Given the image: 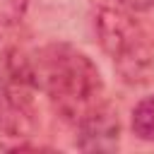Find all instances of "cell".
I'll list each match as a JSON object with an SVG mask.
<instances>
[{
	"instance_id": "6da1fadb",
	"label": "cell",
	"mask_w": 154,
	"mask_h": 154,
	"mask_svg": "<svg viewBox=\"0 0 154 154\" xmlns=\"http://www.w3.org/2000/svg\"><path fill=\"white\" fill-rule=\"evenodd\" d=\"M38 89L48 96L53 111L79 123L89 111L103 103V79L96 63L70 43H51L31 58Z\"/></svg>"
},
{
	"instance_id": "7a4b0ae2",
	"label": "cell",
	"mask_w": 154,
	"mask_h": 154,
	"mask_svg": "<svg viewBox=\"0 0 154 154\" xmlns=\"http://www.w3.org/2000/svg\"><path fill=\"white\" fill-rule=\"evenodd\" d=\"M96 38L113 58L118 75L128 84H144L154 75V46L144 26L125 10L101 7L94 17Z\"/></svg>"
},
{
	"instance_id": "3957f363",
	"label": "cell",
	"mask_w": 154,
	"mask_h": 154,
	"mask_svg": "<svg viewBox=\"0 0 154 154\" xmlns=\"http://www.w3.org/2000/svg\"><path fill=\"white\" fill-rule=\"evenodd\" d=\"M36 91L38 84L31 58L19 48H5L0 53V94L5 96L7 111L31 113Z\"/></svg>"
},
{
	"instance_id": "277c9868",
	"label": "cell",
	"mask_w": 154,
	"mask_h": 154,
	"mask_svg": "<svg viewBox=\"0 0 154 154\" xmlns=\"http://www.w3.org/2000/svg\"><path fill=\"white\" fill-rule=\"evenodd\" d=\"M120 140L118 113L103 101L77 123V147L82 152H116Z\"/></svg>"
},
{
	"instance_id": "5b68a950",
	"label": "cell",
	"mask_w": 154,
	"mask_h": 154,
	"mask_svg": "<svg viewBox=\"0 0 154 154\" xmlns=\"http://www.w3.org/2000/svg\"><path fill=\"white\" fill-rule=\"evenodd\" d=\"M132 132L144 142H154V96H144L132 108Z\"/></svg>"
},
{
	"instance_id": "8992f818",
	"label": "cell",
	"mask_w": 154,
	"mask_h": 154,
	"mask_svg": "<svg viewBox=\"0 0 154 154\" xmlns=\"http://www.w3.org/2000/svg\"><path fill=\"white\" fill-rule=\"evenodd\" d=\"M31 0H0V38L14 34L29 12Z\"/></svg>"
},
{
	"instance_id": "52a82bcc",
	"label": "cell",
	"mask_w": 154,
	"mask_h": 154,
	"mask_svg": "<svg viewBox=\"0 0 154 154\" xmlns=\"http://www.w3.org/2000/svg\"><path fill=\"white\" fill-rule=\"evenodd\" d=\"M118 2L130 12H147L154 7V0H118Z\"/></svg>"
}]
</instances>
